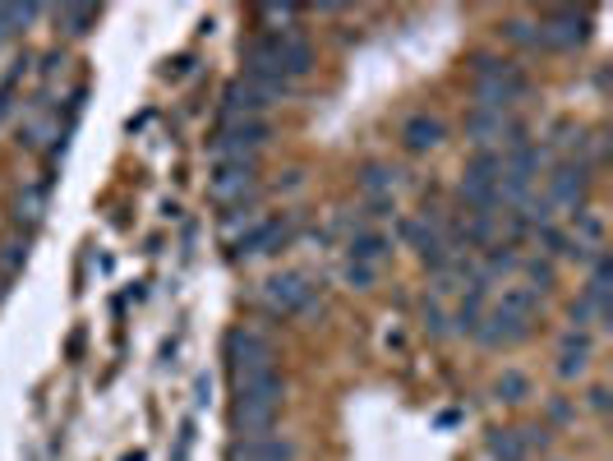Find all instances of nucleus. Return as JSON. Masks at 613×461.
Returning <instances> with one entry per match:
<instances>
[{"label": "nucleus", "instance_id": "nucleus-1", "mask_svg": "<svg viewBox=\"0 0 613 461\" xmlns=\"http://www.w3.org/2000/svg\"><path fill=\"white\" fill-rule=\"evenodd\" d=\"M249 69L272 74L282 84H295L314 69V46L300 29H268L264 37L249 42Z\"/></svg>", "mask_w": 613, "mask_h": 461}, {"label": "nucleus", "instance_id": "nucleus-2", "mask_svg": "<svg viewBox=\"0 0 613 461\" xmlns=\"http://www.w3.org/2000/svg\"><path fill=\"white\" fill-rule=\"evenodd\" d=\"M282 401H287V383L277 378V374L236 383V401H232V425H236V433H240V439H259V433H272L277 416H282Z\"/></svg>", "mask_w": 613, "mask_h": 461}, {"label": "nucleus", "instance_id": "nucleus-3", "mask_svg": "<svg viewBox=\"0 0 613 461\" xmlns=\"http://www.w3.org/2000/svg\"><path fill=\"white\" fill-rule=\"evenodd\" d=\"M535 314H540V296H535L530 287H503V296L494 300V310L480 319L475 337L484 346H517V342L530 337Z\"/></svg>", "mask_w": 613, "mask_h": 461}, {"label": "nucleus", "instance_id": "nucleus-4", "mask_svg": "<svg viewBox=\"0 0 613 461\" xmlns=\"http://www.w3.org/2000/svg\"><path fill=\"white\" fill-rule=\"evenodd\" d=\"M526 93H530V84L513 61H503V56H480L475 61V107L507 116V107H517Z\"/></svg>", "mask_w": 613, "mask_h": 461}, {"label": "nucleus", "instance_id": "nucleus-5", "mask_svg": "<svg viewBox=\"0 0 613 461\" xmlns=\"http://www.w3.org/2000/svg\"><path fill=\"white\" fill-rule=\"evenodd\" d=\"M226 365H232V383L264 378V374H277V351L264 332L236 328L232 337H226Z\"/></svg>", "mask_w": 613, "mask_h": 461}, {"label": "nucleus", "instance_id": "nucleus-6", "mask_svg": "<svg viewBox=\"0 0 613 461\" xmlns=\"http://www.w3.org/2000/svg\"><path fill=\"white\" fill-rule=\"evenodd\" d=\"M272 139V125L259 116V120H226L217 139H213V152L217 162H254V152L268 148Z\"/></svg>", "mask_w": 613, "mask_h": 461}, {"label": "nucleus", "instance_id": "nucleus-7", "mask_svg": "<svg viewBox=\"0 0 613 461\" xmlns=\"http://www.w3.org/2000/svg\"><path fill=\"white\" fill-rule=\"evenodd\" d=\"M498 171H503L498 152H475L462 175V199L480 217H494V208H498Z\"/></svg>", "mask_w": 613, "mask_h": 461}, {"label": "nucleus", "instance_id": "nucleus-8", "mask_svg": "<svg viewBox=\"0 0 613 461\" xmlns=\"http://www.w3.org/2000/svg\"><path fill=\"white\" fill-rule=\"evenodd\" d=\"M264 310L268 314H300L314 300V277L310 272H277L264 281Z\"/></svg>", "mask_w": 613, "mask_h": 461}, {"label": "nucleus", "instance_id": "nucleus-9", "mask_svg": "<svg viewBox=\"0 0 613 461\" xmlns=\"http://www.w3.org/2000/svg\"><path fill=\"white\" fill-rule=\"evenodd\" d=\"M585 33H591V19L577 10H553L545 19H535V46H549V51H577Z\"/></svg>", "mask_w": 613, "mask_h": 461}, {"label": "nucleus", "instance_id": "nucleus-10", "mask_svg": "<svg viewBox=\"0 0 613 461\" xmlns=\"http://www.w3.org/2000/svg\"><path fill=\"white\" fill-rule=\"evenodd\" d=\"M585 190H591V171H585V162H563L549 175V199L545 203H553V208H563V213H577Z\"/></svg>", "mask_w": 613, "mask_h": 461}, {"label": "nucleus", "instance_id": "nucleus-11", "mask_svg": "<svg viewBox=\"0 0 613 461\" xmlns=\"http://www.w3.org/2000/svg\"><path fill=\"white\" fill-rule=\"evenodd\" d=\"M300 448L282 433H259V439H236L226 448V461H295Z\"/></svg>", "mask_w": 613, "mask_h": 461}, {"label": "nucleus", "instance_id": "nucleus-12", "mask_svg": "<svg viewBox=\"0 0 613 461\" xmlns=\"http://www.w3.org/2000/svg\"><path fill=\"white\" fill-rule=\"evenodd\" d=\"M591 332H585V328H568L563 332V342H558V378H563V383H572V378H581L585 369H591Z\"/></svg>", "mask_w": 613, "mask_h": 461}, {"label": "nucleus", "instance_id": "nucleus-13", "mask_svg": "<svg viewBox=\"0 0 613 461\" xmlns=\"http://www.w3.org/2000/svg\"><path fill=\"white\" fill-rule=\"evenodd\" d=\"M254 181H259V167L254 162H222L217 175H213V199L217 203H236L254 190Z\"/></svg>", "mask_w": 613, "mask_h": 461}, {"label": "nucleus", "instance_id": "nucleus-14", "mask_svg": "<svg viewBox=\"0 0 613 461\" xmlns=\"http://www.w3.org/2000/svg\"><path fill=\"white\" fill-rule=\"evenodd\" d=\"M503 135H507V116H503V111L475 107V111L466 116V139H471L480 152H494V143H503Z\"/></svg>", "mask_w": 613, "mask_h": 461}, {"label": "nucleus", "instance_id": "nucleus-15", "mask_svg": "<svg viewBox=\"0 0 613 461\" xmlns=\"http://www.w3.org/2000/svg\"><path fill=\"white\" fill-rule=\"evenodd\" d=\"M268 107V101L254 93L245 79H236V84H226V93H222V116L226 120H259V111Z\"/></svg>", "mask_w": 613, "mask_h": 461}, {"label": "nucleus", "instance_id": "nucleus-16", "mask_svg": "<svg viewBox=\"0 0 613 461\" xmlns=\"http://www.w3.org/2000/svg\"><path fill=\"white\" fill-rule=\"evenodd\" d=\"M291 240V222L282 217H272V222H254L249 226V236L240 240V254H272V249H282Z\"/></svg>", "mask_w": 613, "mask_h": 461}, {"label": "nucleus", "instance_id": "nucleus-17", "mask_svg": "<svg viewBox=\"0 0 613 461\" xmlns=\"http://www.w3.org/2000/svg\"><path fill=\"white\" fill-rule=\"evenodd\" d=\"M401 143L411 148V152H433L443 143V120L439 116H429V111H420V116H411L401 125Z\"/></svg>", "mask_w": 613, "mask_h": 461}, {"label": "nucleus", "instance_id": "nucleus-18", "mask_svg": "<svg viewBox=\"0 0 613 461\" xmlns=\"http://www.w3.org/2000/svg\"><path fill=\"white\" fill-rule=\"evenodd\" d=\"M346 254H351L346 264H365V268H378V264L392 254V240L383 236V230H355V236H351V249H346Z\"/></svg>", "mask_w": 613, "mask_h": 461}, {"label": "nucleus", "instance_id": "nucleus-19", "mask_svg": "<svg viewBox=\"0 0 613 461\" xmlns=\"http://www.w3.org/2000/svg\"><path fill=\"white\" fill-rule=\"evenodd\" d=\"M572 259L577 254H591V249H600L604 245V217L600 213H591V208H581L577 217H572Z\"/></svg>", "mask_w": 613, "mask_h": 461}, {"label": "nucleus", "instance_id": "nucleus-20", "mask_svg": "<svg viewBox=\"0 0 613 461\" xmlns=\"http://www.w3.org/2000/svg\"><path fill=\"white\" fill-rule=\"evenodd\" d=\"M484 448H490L494 461H526V433H517V429H494L490 439H484Z\"/></svg>", "mask_w": 613, "mask_h": 461}, {"label": "nucleus", "instance_id": "nucleus-21", "mask_svg": "<svg viewBox=\"0 0 613 461\" xmlns=\"http://www.w3.org/2000/svg\"><path fill=\"white\" fill-rule=\"evenodd\" d=\"M33 19H37V6H0V46L10 37H19Z\"/></svg>", "mask_w": 613, "mask_h": 461}, {"label": "nucleus", "instance_id": "nucleus-22", "mask_svg": "<svg viewBox=\"0 0 613 461\" xmlns=\"http://www.w3.org/2000/svg\"><path fill=\"white\" fill-rule=\"evenodd\" d=\"M494 393H498V401H507V406H521V401L530 397V378L517 374V369H503L498 383H494Z\"/></svg>", "mask_w": 613, "mask_h": 461}, {"label": "nucleus", "instance_id": "nucleus-23", "mask_svg": "<svg viewBox=\"0 0 613 461\" xmlns=\"http://www.w3.org/2000/svg\"><path fill=\"white\" fill-rule=\"evenodd\" d=\"M42 208H46V190H42V185H29V190L19 194V222L33 226V222L42 217Z\"/></svg>", "mask_w": 613, "mask_h": 461}, {"label": "nucleus", "instance_id": "nucleus-24", "mask_svg": "<svg viewBox=\"0 0 613 461\" xmlns=\"http://www.w3.org/2000/svg\"><path fill=\"white\" fill-rule=\"evenodd\" d=\"M61 19L69 23L74 37H84V33H93V23H97V6H69V10H61Z\"/></svg>", "mask_w": 613, "mask_h": 461}, {"label": "nucleus", "instance_id": "nucleus-25", "mask_svg": "<svg viewBox=\"0 0 613 461\" xmlns=\"http://www.w3.org/2000/svg\"><path fill=\"white\" fill-rule=\"evenodd\" d=\"M392 175H397V171H388V167H369V171H365V190L374 194V203H388V194H392Z\"/></svg>", "mask_w": 613, "mask_h": 461}, {"label": "nucleus", "instance_id": "nucleus-26", "mask_svg": "<svg viewBox=\"0 0 613 461\" xmlns=\"http://www.w3.org/2000/svg\"><path fill=\"white\" fill-rule=\"evenodd\" d=\"M342 277H346V287H355V291H369L374 281H378V268H365V264H346V268H342Z\"/></svg>", "mask_w": 613, "mask_h": 461}, {"label": "nucleus", "instance_id": "nucleus-27", "mask_svg": "<svg viewBox=\"0 0 613 461\" xmlns=\"http://www.w3.org/2000/svg\"><path fill=\"white\" fill-rule=\"evenodd\" d=\"M507 29V37L513 42H521V46H535V23H526V19H513V23H503Z\"/></svg>", "mask_w": 613, "mask_h": 461}, {"label": "nucleus", "instance_id": "nucleus-28", "mask_svg": "<svg viewBox=\"0 0 613 461\" xmlns=\"http://www.w3.org/2000/svg\"><path fill=\"white\" fill-rule=\"evenodd\" d=\"M259 14H264V19H268V23H291V19H295V14H300V10H295V6H264V10H259Z\"/></svg>", "mask_w": 613, "mask_h": 461}, {"label": "nucleus", "instance_id": "nucleus-29", "mask_svg": "<svg viewBox=\"0 0 613 461\" xmlns=\"http://www.w3.org/2000/svg\"><path fill=\"white\" fill-rule=\"evenodd\" d=\"M14 84H19V69L10 74L6 84H0V120H6V111H10V101H14Z\"/></svg>", "mask_w": 613, "mask_h": 461}, {"label": "nucleus", "instance_id": "nucleus-30", "mask_svg": "<svg viewBox=\"0 0 613 461\" xmlns=\"http://www.w3.org/2000/svg\"><path fill=\"white\" fill-rule=\"evenodd\" d=\"M591 411H609V388H591Z\"/></svg>", "mask_w": 613, "mask_h": 461}]
</instances>
